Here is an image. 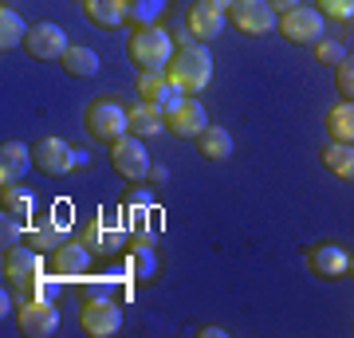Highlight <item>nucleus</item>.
<instances>
[{
	"label": "nucleus",
	"instance_id": "obj_1",
	"mask_svg": "<svg viewBox=\"0 0 354 338\" xmlns=\"http://www.w3.org/2000/svg\"><path fill=\"white\" fill-rule=\"evenodd\" d=\"M169 83H174L181 95H201L205 87H209V79H213V55H209V48L205 44H181V48L174 51V59H169Z\"/></svg>",
	"mask_w": 354,
	"mask_h": 338
},
{
	"label": "nucleus",
	"instance_id": "obj_2",
	"mask_svg": "<svg viewBox=\"0 0 354 338\" xmlns=\"http://www.w3.org/2000/svg\"><path fill=\"white\" fill-rule=\"evenodd\" d=\"M0 272H4V283H12L20 291V303L28 299H48L44 291L36 288L39 272H44V260L32 244H8L4 248V260H0Z\"/></svg>",
	"mask_w": 354,
	"mask_h": 338
},
{
	"label": "nucleus",
	"instance_id": "obj_3",
	"mask_svg": "<svg viewBox=\"0 0 354 338\" xmlns=\"http://www.w3.org/2000/svg\"><path fill=\"white\" fill-rule=\"evenodd\" d=\"M127 51H130V59L138 63L142 71H165L177 48H174V36H169L165 28L150 24V28H138V32L130 36Z\"/></svg>",
	"mask_w": 354,
	"mask_h": 338
},
{
	"label": "nucleus",
	"instance_id": "obj_4",
	"mask_svg": "<svg viewBox=\"0 0 354 338\" xmlns=\"http://www.w3.org/2000/svg\"><path fill=\"white\" fill-rule=\"evenodd\" d=\"M87 134L95 142H118L122 134H130V111H122L118 102L99 99L87 111Z\"/></svg>",
	"mask_w": 354,
	"mask_h": 338
},
{
	"label": "nucleus",
	"instance_id": "obj_5",
	"mask_svg": "<svg viewBox=\"0 0 354 338\" xmlns=\"http://www.w3.org/2000/svg\"><path fill=\"white\" fill-rule=\"evenodd\" d=\"M228 20H232V28L244 32V36H268V32L279 24V12L268 0H232Z\"/></svg>",
	"mask_w": 354,
	"mask_h": 338
},
{
	"label": "nucleus",
	"instance_id": "obj_6",
	"mask_svg": "<svg viewBox=\"0 0 354 338\" xmlns=\"http://www.w3.org/2000/svg\"><path fill=\"white\" fill-rule=\"evenodd\" d=\"M111 165L118 173L127 177V181H146L150 177V153L142 146L138 134H122L118 142H111Z\"/></svg>",
	"mask_w": 354,
	"mask_h": 338
},
{
	"label": "nucleus",
	"instance_id": "obj_7",
	"mask_svg": "<svg viewBox=\"0 0 354 338\" xmlns=\"http://www.w3.org/2000/svg\"><path fill=\"white\" fill-rule=\"evenodd\" d=\"M79 323H83V330H87L91 338H111V335L122 330V307H118L114 299H106V295L87 299V303H83Z\"/></svg>",
	"mask_w": 354,
	"mask_h": 338
},
{
	"label": "nucleus",
	"instance_id": "obj_8",
	"mask_svg": "<svg viewBox=\"0 0 354 338\" xmlns=\"http://www.w3.org/2000/svg\"><path fill=\"white\" fill-rule=\"evenodd\" d=\"M205 126H209V114L193 95H181L174 106H165V130L177 138H197Z\"/></svg>",
	"mask_w": 354,
	"mask_h": 338
},
{
	"label": "nucleus",
	"instance_id": "obj_9",
	"mask_svg": "<svg viewBox=\"0 0 354 338\" xmlns=\"http://www.w3.org/2000/svg\"><path fill=\"white\" fill-rule=\"evenodd\" d=\"M276 28L283 32L288 44H319V39H323V12L299 4V8H291V12L279 16Z\"/></svg>",
	"mask_w": 354,
	"mask_h": 338
},
{
	"label": "nucleus",
	"instance_id": "obj_10",
	"mask_svg": "<svg viewBox=\"0 0 354 338\" xmlns=\"http://www.w3.org/2000/svg\"><path fill=\"white\" fill-rule=\"evenodd\" d=\"M24 48H28V55H32V59H64V51L71 48V44H67V32L59 24L39 20V24L28 28Z\"/></svg>",
	"mask_w": 354,
	"mask_h": 338
},
{
	"label": "nucleus",
	"instance_id": "obj_11",
	"mask_svg": "<svg viewBox=\"0 0 354 338\" xmlns=\"http://www.w3.org/2000/svg\"><path fill=\"white\" fill-rule=\"evenodd\" d=\"M16 323H20V330L28 338H51L59 330V311H55L51 299H28V303H20Z\"/></svg>",
	"mask_w": 354,
	"mask_h": 338
},
{
	"label": "nucleus",
	"instance_id": "obj_12",
	"mask_svg": "<svg viewBox=\"0 0 354 338\" xmlns=\"http://www.w3.org/2000/svg\"><path fill=\"white\" fill-rule=\"evenodd\" d=\"M32 158H36L39 165V173H48V177H64L71 173V165L79 162V153L67 146L64 138H39L36 146H32Z\"/></svg>",
	"mask_w": 354,
	"mask_h": 338
},
{
	"label": "nucleus",
	"instance_id": "obj_13",
	"mask_svg": "<svg viewBox=\"0 0 354 338\" xmlns=\"http://www.w3.org/2000/svg\"><path fill=\"white\" fill-rule=\"evenodd\" d=\"M91 256L95 252L83 244V240H75V244H59V248L51 252V272L59 279H75V276H87V267H91Z\"/></svg>",
	"mask_w": 354,
	"mask_h": 338
},
{
	"label": "nucleus",
	"instance_id": "obj_14",
	"mask_svg": "<svg viewBox=\"0 0 354 338\" xmlns=\"http://www.w3.org/2000/svg\"><path fill=\"white\" fill-rule=\"evenodd\" d=\"M32 165H36L32 146H24V142H4L0 146V185H20V177Z\"/></svg>",
	"mask_w": 354,
	"mask_h": 338
},
{
	"label": "nucleus",
	"instance_id": "obj_15",
	"mask_svg": "<svg viewBox=\"0 0 354 338\" xmlns=\"http://www.w3.org/2000/svg\"><path fill=\"white\" fill-rule=\"evenodd\" d=\"M185 24H189L193 39H216L221 32H225V12L213 8L209 0H197V4L189 8V16H185Z\"/></svg>",
	"mask_w": 354,
	"mask_h": 338
},
{
	"label": "nucleus",
	"instance_id": "obj_16",
	"mask_svg": "<svg viewBox=\"0 0 354 338\" xmlns=\"http://www.w3.org/2000/svg\"><path fill=\"white\" fill-rule=\"evenodd\" d=\"M165 130V106L153 99H142L130 106V134H138V138H153V134H162Z\"/></svg>",
	"mask_w": 354,
	"mask_h": 338
},
{
	"label": "nucleus",
	"instance_id": "obj_17",
	"mask_svg": "<svg viewBox=\"0 0 354 338\" xmlns=\"http://www.w3.org/2000/svg\"><path fill=\"white\" fill-rule=\"evenodd\" d=\"M311 272L315 276H346L351 272V252L339 248V244H319V248H311Z\"/></svg>",
	"mask_w": 354,
	"mask_h": 338
},
{
	"label": "nucleus",
	"instance_id": "obj_18",
	"mask_svg": "<svg viewBox=\"0 0 354 338\" xmlns=\"http://www.w3.org/2000/svg\"><path fill=\"white\" fill-rule=\"evenodd\" d=\"M83 12H87L91 24L118 28L130 16V0H83Z\"/></svg>",
	"mask_w": 354,
	"mask_h": 338
},
{
	"label": "nucleus",
	"instance_id": "obj_19",
	"mask_svg": "<svg viewBox=\"0 0 354 338\" xmlns=\"http://www.w3.org/2000/svg\"><path fill=\"white\" fill-rule=\"evenodd\" d=\"M197 150H201L205 162H228L232 158V134L225 126H205L197 134Z\"/></svg>",
	"mask_w": 354,
	"mask_h": 338
},
{
	"label": "nucleus",
	"instance_id": "obj_20",
	"mask_svg": "<svg viewBox=\"0 0 354 338\" xmlns=\"http://www.w3.org/2000/svg\"><path fill=\"white\" fill-rule=\"evenodd\" d=\"M138 95L162 102V106H174V102L181 99V91L169 83V71H142L138 75Z\"/></svg>",
	"mask_w": 354,
	"mask_h": 338
},
{
	"label": "nucleus",
	"instance_id": "obj_21",
	"mask_svg": "<svg viewBox=\"0 0 354 338\" xmlns=\"http://www.w3.org/2000/svg\"><path fill=\"white\" fill-rule=\"evenodd\" d=\"M99 51L87 48V44H71V48L64 51V71L67 75H75V79H91V75H99Z\"/></svg>",
	"mask_w": 354,
	"mask_h": 338
},
{
	"label": "nucleus",
	"instance_id": "obj_22",
	"mask_svg": "<svg viewBox=\"0 0 354 338\" xmlns=\"http://www.w3.org/2000/svg\"><path fill=\"white\" fill-rule=\"evenodd\" d=\"M327 134L335 142H354V99H342L327 111Z\"/></svg>",
	"mask_w": 354,
	"mask_h": 338
},
{
	"label": "nucleus",
	"instance_id": "obj_23",
	"mask_svg": "<svg viewBox=\"0 0 354 338\" xmlns=\"http://www.w3.org/2000/svg\"><path fill=\"white\" fill-rule=\"evenodd\" d=\"M323 165L342 181H354V142H330L323 150Z\"/></svg>",
	"mask_w": 354,
	"mask_h": 338
},
{
	"label": "nucleus",
	"instance_id": "obj_24",
	"mask_svg": "<svg viewBox=\"0 0 354 338\" xmlns=\"http://www.w3.org/2000/svg\"><path fill=\"white\" fill-rule=\"evenodd\" d=\"M24 39H28V24L20 20V12H16V8H8V4H4V8H0V48L12 51V48H20Z\"/></svg>",
	"mask_w": 354,
	"mask_h": 338
},
{
	"label": "nucleus",
	"instance_id": "obj_25",
	"mask_svg": "<svg viewBox=\"0 0 354 338\" xmlns=\"http://www.w3.org/2000/svg\"><path fill=\"white\" fill-rule=\"evenodd\" d=\"M28 244L36 252H55L64 244V228L55 225V220H39V225L28 228Z\"/></svg>",
	"mask_w": 354,
	"mask_h": 338
},
{
	"label": "nucleus",
	"instance_id": "obj_26",
	"mask_svg": "<svg viewBox=\"0 0 354 338\" xmlns=\"http://www.w3.org/2000/svg\"><path fill=\"white\" fill-rule=\"evenodd\" d=\"M83 244H87L91 252H118L122 232H118V228H102L99 220H95V225H87V232H83Z\"/></svg>",
	"mask_w": 354,
	"mask_h": 338
},
{
	"label": "nucleus",
	"instance_id": "obj_27",
	"mask_svg": "<svg viewBox=\"0 0 354 338\" xmlns=\"http://www.w3.org/2000/svg\"><path fill=\"white\" fill-rule=\"evenodd\" d=\"M0 189H4V193H0V200H4V213H8V220H24V216H28V197L16 185H0Z\"/></svg>",
	"mask_w": 354,
	"mask_h": 338
},
{
	"label": "nucleus",
	"instance_id": "obj_28",
	"mask_svg": "<svg viewBox=\"0 0 354 338\" xmlns=\"http://www.w3.org/2000/svg\"><path fill=\"white\" fill-rule=\"evenodd\" d=\"M335 83H339V95L354 99V55H342V63L335 67Z\"/></svg>",
	"mask_w": 354,
	"mask_h": 338
},
{
	"label": "nucleus",
	"instance_id": "obj_29",
	"mask_svg": "<svg viewBox=\"0 0 354 338\" xmlns=\"http://www.w3.org/2000/svg\"><path fill=\"white\" fill-rule=\"evenodd\" d=\"M342 55H346V51H342L339 39H319L315 44V63H335V67H339Z\"/></svg>",
	"mask_w": 354,
	"mask_h": 338
},
{
	"label": "nucleus",
	"instance_id": "obj_30",
	"mask_svg": "<svg viewBox=\"0 0 354 338\" xmlns=\"http://www.w3.org/2000/svg\"><path fill=\"white\" fill-rule=\"evenodd\" d=\"M319 12L330 20H351L354 16V0H319Z\"/></svg>",
	"mask_w": 354,
	"mask_h": 338
},
{
	"label": "nucleus",
	"instance_id": "obj_31",
	"mask_svg": "<svg viewBox=\"0 0 354 338\" xmlns=\"http://www.w3.org/2000/svg\"><path fill=\"white\" fill-rule=\"evenodd\" d=\"M134 276H150L153 272V256H150V244H146V240H142L138 248H134Z\"/></svg>",
	"mask_w": 354,
	"mask_h": 338
},
{
	"label": "nucleus",
	"instance_id": "obj_32",
	"mask_svg": "<svg viewBox=\"0 0 354 338\" xmlns=\"http://www.w3.org/2000/svg\"><path fill=\"white\" fill-rule=\"evenodd\" d=\"M268 4H272V8H276L279 16H283V12H291V8H299V0H268Z\"/></svg>",
	"mask_w": 354,
	"mask_h": 338
},
{
	"label": "nucleus",
	"instance_id": "obj_33",
	"mask_svg": "<svg viewBox=\"0 0 354 338\" xmlns=\"http://www.w3.org/2000/svg\"><path fill=\"white\" fill-rule=\"evenodd\" d=\"M150 181H153V185H162V181H169V169H162V165H153V169H150Z\"/></svg>",
	"mask_w": 354,
	"mask_h": 338
},
{
	"label": "nucleus",
	"instance_id": "obj_34",
	"mask_svg": "<svg viewBox=\"0 0 354 338\" xmlns=\"http://www.w3.org/2000/svg\"><path fill=\"white\" fill-rule=\"evenodd\" d=\"M201 338H225V330L221 326H201Z\"/></svg>",
	"mask_w": 354,
	"mask_h": 338
},
{
	"label": "nucleus",
	"instance_id": "obj_35",
	"mask_svg": "<svg viewBox=\"0 0 354 338\" xmlns=\"http://www.w3.org/2000/svg\"><path fill=\"white\" fill-rule=\"evenodd\" d=\"M209 4H213V8H221V12H228V8H232V0H209Z\"/></svg>",
	"mask_w": 354,
	"mask_h": 338
},
{
	"label": "nucleus",
	"instance_id": "obj_36",
	"mask_svg": "<svg viewBox=\"0 0 354 338\" xmlns=\"http://www.w3.org/2000/svg\"><path fill=\"white\" fill-rule=\"evenodd\" d=\"M79 4H83V0H79Z\"/></svg>",
	"mask_w": 354,
	"mask_h": 338
}]
</instances>
